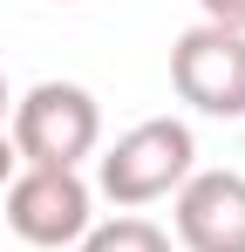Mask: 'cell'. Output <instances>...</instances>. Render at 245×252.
I'll list each match as a JSON object with an SVG mask.
<instances>
[{
    "label": "cell",
    "instance_id": "9",
    "mask_svg": "<svg viewBox=\"0 0 245 252\" xmlns=\"http://www.w3.org/2000/svg\"><path fill=\"white\" fill-rule=\"evenodd\" d=\"M0 129H7V75H0Z\"/></svg>",
    "mask_w": 245,
    "mask_h": 252
},
{
    "label": "cell",
    "instance_id": "8",
    "mask_svg": "<svg viewBox=\"0 0 245 252\" xmlns=\"http://www.w3.org/2000/svg\"><path fill=\"white\" fill-rule=\"evenodd\" d=\"M14 170H21V157H14V143H7V129H0V191L14 184Z\"/></svg>",
    "mask_w": 245,
    "mask_h": 252
},
{
    "label": "cell",
    "instance_id": "3",
    "mask_svg": "<svg viewBox=\"0 0 245 252\" xmlns=\"http://www.w3.org/2000/svg\"><path fill=\"white\" fill-rule=\"evenodd\" d=\"M95 225V191L82 184V170H48V164H21L7 184V232L21 246L61 252Z\"/></svg>",
    "mask_w": 245,
    "mask_h": 252
},
{
    "label": "cell",
    "instance_id": "5",
    "mask_svg": "<svg viewBox=\"0 0 245 252\" xmlns=\"http://www.w3.org/2000/svg\"><path fill=\"white\" fill-rule=\"evenodd\" d=\"M184 252H245V177L239 170H191L170 198Z\"/></svg>",
    "mask_w": 245,
    "mask_h": 252
},
{
    "label": "cell",
    "instance_id": "2",
    "mask_svg": "<svg viewBox=\"0 0 245 252\" xmlns=\"http://www.w3.org/2000/svg\"><path fill=\"white\" fill-rule=\"evenodd\" d=\"M7 143L21 164L82 170V157H95V143H102V109L82 82H34L7 109Z\"/></svg>",
    "mask_w": 245,
    "mask_h": 252
},
{
    "label": "cell",
    "instance_id": "1",
    "mask_svg": "<svg viewBox=\"0 0 245 252\" xmlns=\"http://www.w3.org/2000/svg\"><path fill=\"white\" fill-rule=\"evenodd\" d=\"M198 170V136L177 116H150V123L122 129L95 164V191L116 211H143L157 198H177V184Z\"/></svg>",
    "mask_w": 245,
    "mask_h": 252
},
{
    "label": "cell",
    "instance_id": "7",
    "mask_svg": "<svg viewBox=\"0 0 245 252\" xmlns=\"http://www.w3.org/2000/svg\"><path fill=\"white\" fill-rule=\"evenodd\" d=\"M204 21L211 28H232V34H245V0H198Z\"/></svg>",
    "mask_w": 245,
    "mask_h": 252
},
{
    "label": "cell",
    "instance_id": "6",
    "mask_svg": "<svg viewBox=\"0 0 245 252\" xmlns=\"http://www.w3.org/2000/svg\"><path fill=\"white\" fill-rule=\"evenodd\" d=\"M75 252H170V232L150 225V218H136V211H122V218L89 225V232L75 239Z\"/></svg>",
    "mask_w": 245,
    "mask_h": 252
},
{
    "label": "cell",
    "instance_id": "4",
    "mask_svg": "<svg viewBox=\"0 0 245 252\" xmlns=\"http://www.w3.org/2000/svg\"><path fill=\"white\" fill-rule=\"evenodd\" d=\"M170 89L198 109V116H218V123H239L245 116V34L232 28H184L177 48H170Z\"/></svg>",
    "mask_w": 245,
    "mask_h": 252
}]
</instances>
